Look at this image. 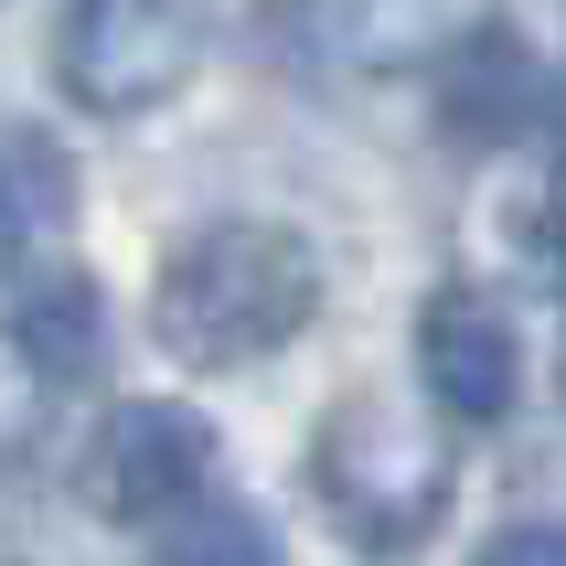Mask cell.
<instances>
[{
    "label": "cell",
    "mask_w": 566,
    "mask_h": 566,
    "mask_svg": "<svg viewBox=\"0 0 566 566\" xmlns=\"http://www.w3.org/2000/svg\"><path fill=\"white\" fill-rule=\"evenodd\" d=\"M311 311H321V256L289 224H203L150 289L160 353L192 375H235V364L289 353L311 332Z\"/></svg>",
    "instance_id": "obj_1"
},
{
    "label": "cell",
    "mask_w": 566,
    "mask_h": 566,
    "mask_svg": "<svg viewBox=\"0 0 566 566\" xmlns=\"http://www.w3.org/2000/svg\"><path fill=\"white\" fill-rule=\"evenodd\" d=\"M311 481H321V513H332L364 556H407V545L439 535V513H449L439 428L407 417V407H385V396L332 407V428H321V449H311Z\"/></svg>",
    "instance_id": "obj_2"
},
{
    "label": "cell",
    "mask_w": 566,
    "mask_h": 566,
    "mask_svg": "<svg viewBox=\"0 0 566 566\" xmlns=\"http://www.w3.org/2000/svg\"><path fill=\"white\" fill-rule=\"evenodd\" d=\"M54 75L96 118H139L192 75V11L182 0H64Z\"/></svg>",
    "instance_id": "obj_3"
},
{
    "label": "cell",
    "mask_w": 566,
    "mask_h": 566,
    "mask_svg": "<svg viewBox=\"0 0 566 566\" xmlns=\"http://www.w3.org/2000/svg\"><path fill=\"white\" fill-rule=\"evenodd\" d=\"M214 417L171 407V396H139V407H118L107 428H96L86 449V503L107 513V524H150V513H182L203 503V481H214Z\"/></svg>",
    "instance_id": "obj_4"
},
{
    "label": "cell",
    "mask_w": 566,
    "mask_h": 566,
    "mask_svg": "<svg viewBox=\"0 0 566 566\" xmlns=\"http://www.w3.org/2000/svg\"><path fill=\"white\" fill-rule=\"evenodd\" d=\"M417 375H428L439 417H460V428L513 417V396H524V343H513L503 300H492V289H428V311H417Z\"/></svg>",
    "instance_id": "obj_5"
},
{
    "label": "cell",
    "mask_w": 566,
    "mask_h": 566,
    "mask_svg": "<svg viewBox=\"0 0 566 566\" xmlns=\"http://www.w3.org/2000/svg\"><path fill=\"white\" fill-rule=\"evenodd\" d=\"M75 224V160L43 128H0V268H32Z\"/></svg>",
    "instance_id": "obj_6"
},
{
    "label": "cell",
    "mask_w": 566,
    "mask_h": 566,
    "mask_svg": "<svg viewBox=\"0 0 566 566\" xmlns=\"http://www.w3.org/2000/svg\"><path fill=\"white\" fill-rule=\"evenodd\" d=\"M0 332H11V353H22L43 385H75V375H96V364H107V300H96L86 279L22 289V311L0 321Z\"/></svg>",
    "instance_id": "obj_7"
},
{
    "label": "cell",
    "mask_w": 566,
    "mask_h": 566,
    "mask_svg": "<svg viewBox=\"0 0 566 566\" xmlns=\"http://www.w3.org/2000/svg\"><path fill=\"white\" fill-rule=\"evenodd\" d=\"M439 96H449V118L471 128V139H492V128L524 118V96H535V54H524L513 32H471V43L449 54Z\"/></svg>",
    "instance_id": "obj_8"
},
{
    "label": "cell",
    "mask_w": 566,
    "mask_h": 566,
    "mask_svg": "<svg viewBox=\"0 0 566 566\" xmlns=\"http://www.w3.org/2000/svg\"><path fill=\"white\" fill-rule=\"evenodd\" d=\"M150 566H279V535H268L247 503H192L182 524L160 535Z\"/></svg>",
    "instance_id": "obj_9"
},
{
    "label": "cell",
    "mask_w": 566,
    "mask_h": 566,
    "mask_svg": "<svg viewBox=\"0 0 566 566\" xmlns=\"http://www.w3.org/2000/svg\"><path fill=\"white\" fill-rule=\"evenodd\" d=\"M43 396L54 385L32 375L22 353H11V332H0V471H22L32 449H43Z\"/></svg>",
    "instance_id": "obj_10"
},
{
    "label": "cell",
    "mask_w": 566,
    "mask_h": 566,
    "mask_svg": "<svg viewBox=\"0 0 566 566\" xmlns=\"http://www.w3.org/2000/svg\"><path fill=\"white\" fill-rule=\"evenodd\" d=\"M471 566H566V524H545V513H535V524H503Z\"/></svg>",
    "instance_id": "obj_11"
},
{
    "label": "cell",
    "mask_w": 566,
    "mask_h": 566,
    "mask_svg": "<svg viewBox=\"0 0 566 566\" xmlns=\"http://www.w3.org/2000/svg\"><path fill=\"white\" fill-rule=\"evenodd\" d=\"M556 385H566V353H556Z\"/></svg>",
    "instance_id": "obj_12"
}]
</instances>
